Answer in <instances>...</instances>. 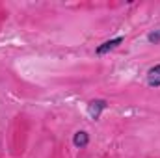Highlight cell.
Listing matches in <instances>:
<instances>
[{
	"label": "cell",
	"instance_id": "6da1fadb",
	"mask_svg": "<svg viewBox=\"0 0 160 158\" xmlns=\"http://www.w3.org/2000/svg\"><path fill=\"white\" fill-rule=\"evenodd\" d=\"M106 106H108V102H106L104 99L89 101V104H88V114H89V117L91 119H99L101 117V114H102V110H106Z\"/></svg>",
	"mask_w": 160,
	"mask_h": 158
},
{
	"label": "cell",
	"instance_id": "7a4b0ae2",
	"mask_svg": "<svg viewBox=\"0 0 160 158\" xmlns=\"http://www.w3.org/2000/svg\"><path fill=\"white\" fill-rule=\"evenodd\" d=\"M121 43H123V37H114V39H110V41H104L102 45H99L97 47V54L99 56H102V54H106V52H110V50H114L116 47H119Z\"/></svg>",
	"mask_w": 160,
	"mask_h": 158
},
{
	"label": "cell",
	"instance_id": "3957f363",
	"mask_svg": "<svg viewBox=\"0 0 160 158\" xmlns=\"http://www.w3.org/2000/svg\"><path fill=\"white\" fill-rule=\"evenodd\" d=\"M147 84L151 87H160V65H155L147 71Z\"/></svg>",
	"mask_w": 160,
	"mask_h": 158
},
{
	"label": "cell",
	"instance_id": "277c9868",
	"mask_svg": "<svg viewBox=\"0 0 160 158\" xmlns=\"http://www.w3.org/2000/svg\"><path fill=\"white\" fill-rule=\"evenodd\" d=\"M73 143H75V147L84 149V147L89 143V134H88V132H84V130H78V132L73 136Z\"/></svg>",
	"mask_w": 160,
	"mask_h": 158
},
{
	"label": "cell",
	"instance_id": "5b68a950",
	"mask_svg": "<svg viewBox=\"0 0 160 158\" xmlns=\"http://www.w3.org/2000/svg\"><path fill=\"white\" fill-rule=\"evenodd\" d=\"M147 39L151 41V43H160V30H155V32H151L149 36H147Z\"/></svg>",
	"mask_w": 160,
	"mask_h": 158
}]
</instances>
